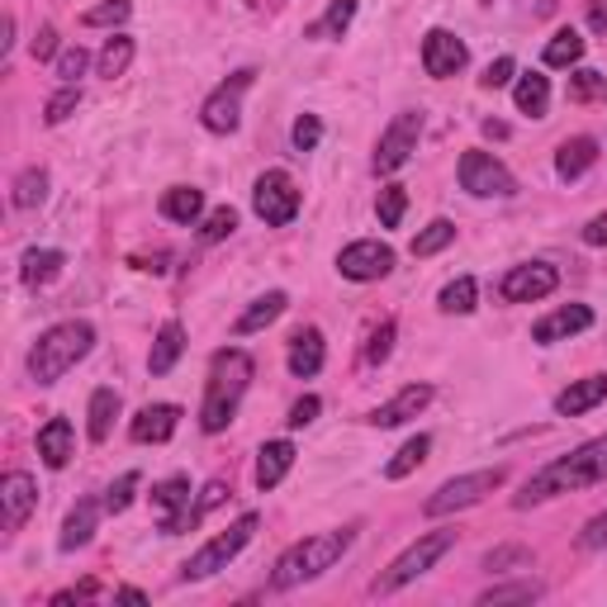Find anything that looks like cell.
Returning <instances> with one entry per match:
<instances>
[{
  "mask_svg": "<svg viewBox=\"0 0 607 607\" xmlns=\"http://www.w3.org/2000/svg\"><path fill=\"white\" fill-rule=\"evenodd\" d=\"M588 28L607 34V0H588Z\"/></svg>",
  "mask_w": 607,
  "mask_h": 607,
  "instance_id": "cell-56",
  "label": "cell"
},
{
  "mask_svg": "<svg viewBox=\"0 0 607 607\" xmlns=\"http://www.w3.org/2000/svg\"><path fill=\"white\" fill-rule=\"evenodd\" d=\"M432 394H437L432 385H409V389H399V394L389 399V403H380V409H370V413H366V423H370V427H403L409 417H417V413L427 409Z\"/></svg>",
  "mask_w": 607,
  "mask_h": 607,
  "instance_id": "cell-18",
  "label": "cell"
},
{
  "mask_svg": "<svg viewBox=\"0 0 607 607\" xmlns=\"http://www.w3.org/2000/svg\"><path fill=\"white\" fill-rule=\"evenodd\" d=\"M252 356L242 352V346H224V352H214L209 360V380H205V403H199V427L209 432H224L228 423L238 417V403L242 394L252 389Z\"/></svg>",
  "mask_w": 607,
  "mask_h": 607,
  "instance_id": "cell-2",
  "label": "cell"
},
{
  "mask_svg": "<svg viewBox=\"0 0 607 607\" xmlns=\"http://www.w3.org/2000/svg\"><path fill=\"white\" fill-rule=\"evenodd\" d=\"M290 375H299V380H313L318 370H323V360H328V346H323V332L318 328H299L295 337H290Z\"/></svg>",
  "mask_w": 607,
  "mask_h": 607,
  "instance_id": "cell-21",
  "label": "cell"
},
{
  "mask_svg": "<svg viewBox=\"0 0 607 607\" xmlns=\"http://www.w3.org/2000/svg\"><path fill=\"white\" fill-rule=\"evenodd\" d=\"M85 67H91V53H85L81 43H77V48H62V53H57V77H62V85H77Z\"/></svg>",
  "mask_w": 607,
  "mask_h": 607,
  "instance_id": "cell-47",
  "label": "cell"
},
{
  "mask_svg": "<svg viewBox=\"0 0 607 607\" xmlns=\"http://www.w3.org/2000/svg\"><path fill=\"white\" fill-rule=\"evenodd\" d=\"M607 399V375H584V380H574L570 389H560L556 394V413L560 417H580L588 409H598Z\"/></svg>",
  "mask_w": 607,
  "mask_h": 607,
  "instance_id": "cell-22",
  "label": "cell"
},
{
  "mask_svg": "<svg viewBox=\"0 0 607 607\" xmlns=\"http://www.w3.org/2000/svg\"><path fill=\"white\" fill-rule=\"evenodd\" d=\"M290 142H295V152H313L318 142H323V124H318V114H299L295 128H290Z\"/></svg>",
  "mask_w": 607,
  "mask_h": 607,
  "instance_id": "cell-48",
  "label": "cell"
},
{
  "mask_svg": "<svg viewBox=\"0 0 607 607\" xmlns=\"http://www.w3.org/2000/svg\"><path fill=\"white\" fill-rule=\"evenodd\" d=\"M584 242H588V248H607V214H598V219H588Z\"/></svg>",
  "mask_w": 607,
  "mask_h": 607,
  "instance_id": "cell-55",
  "label": "cell"
},
{
  "mask_svg": "<svg viewBox=\"0 0 607 607\" xmlns=\"http://www.w3.org/2000/svg\"><path fill=\"white\" fill-rule=\"evenodd\" d=\"M28 53H34V62H48V57H57V28L53 24H43L34 43H28Z\"/></svg>",
  "mask_w": 607,
  "mask_h": 607,
  "instance_id": "cell-54",
  "label": "cell"
},
{
  "mask_svg": "<svg viewBox=\"0 0 607 607\" xmlns=\"http://www.w3.org/2000/svg\"><path fill=\"white\" fill-rule=\"evenodd\" d=\"M233 228H238V209L233 205H219L205 219V228H199V238H205V242H224V238H233Z\"/></svg>",
  "mask_w": 607,
  "mask_h": 607,
  "instance_id": "cell-46",
  "label": "cell"
},
{
  "mask_svg": "<svg viewBox=\"0 0 607 607\" xmlns=\"http://www.w3.org/2000/svg\"><path fill=\"white\" fill-rule=\"evenodd\" d=\"M256 81V71H233L219 91H214L205 105H199V124L209 128V134H238L242 124V95H248V85Z\"/></svg>",
  "mask_w": 607,
  "mask_h": 607,
  "instance_id": "cell-11",
  "label": "cell"
},
{
  "mask_svg": "<svg viewBox=\"0 0 607 607\" xmlns=\"http://www.w3.org/2000/svg\"><path fill=\"white\" fill-rule=\"evenodd\" d=\"M14 48V14H5V38H0V57H10Z\"/></svg>",
  "mask_w": 607,
  "mask_h": 607,
  "instance_id": "cell-57",
  "label": "cell"
},
{
  "mask_svg": "<svg viewBox=\"0 0 607 607\" xmlns=\"http://www.w3.org/2000/svg\"><path fill=\"white\" fill-rule=\"evenodd\" d=\"M252 209L266 228H285L299 214V185L290 171H262L252 185Z\"/></svg>",
  "mask_w": 607,
  "mask_h": 607,
  "instance_id": "cell-8",
  "label": "cell"
},
{
  "mask_svg": "<svg viewBox=\"0 0 607 607\" xmlns=\"http://www.w3.org/2000/svg\"><path fill=\"white\" fill-rule=\"evenodd\" d=\"M285 309H290V295H285V290H271V295H262V299H252V309L238 313L233 332H238V337H248V332H262V328L276 323Z\"/></svg>",
  "mask_w": 607,
  "mask_h": 607,
  "instance_id": "cell-25",
  "label": "cell"
},
{
  "mask_svg": "<svg viewBox=\"0 0 607 607\" xmlns=\"http://www.w3.org/2000/svg\"><path fill=\"white\" fill-rule=\"evenodd\" d=\"M466 62H470V48L451 34V28H427V38H423V67H427V77L446 81V77H456V71L466 67Z\"/></svg>",
  "mask_w": 607,
  "mask_h": 607,
  "instance_id": "cell-16",
  "label": "cell"
},
{
  "mask_svg": "<svg viewBox=\"0 0 607 607\" xmlns=\"http://www.w3.org/2000/svg\"><path fill=\"white\" fill-rule=\"evenodd\" d=\"M77 105H81V85H62L48 105H43V124L48 128H57V124H67L71 114H77Z\"/></svg>",
  "mask_w": 607,
  "mask_h": 607,
  "instance_id": "cell-42",
  "label": "cell"
},
{
  "mask_svg": "<svg viewBox=\"0 0 607 607\" xmlns=\"http://www.w3.org/2000/svg\"><path fill=\"white\" fill-rule=\"evenodd\" d=\"M456 537H460L456 527H437V531H423V537H417V541L409 546V551L389 560V570H380V574H375L370 594H375V598H389V594H399V588H409L413 580H423V574H427V570L437 565V560H442V556H446V551H451V546H456Z\"/></svg>",
  "mask_w": 607,
  "mask_h": 607,
  "instance_id": "cell-5",
  "label": "cell"
},
{
  "mask_svg": "<svg viewBox=\"0 0 607 607\" xmlns=\"http://www.w3.org/2000/svg\"><path fill=\"white\" fill-rule=\"evenodd\" d=\"M134 38H128V34H114L110 43H105V48H100V57H95V67H100V77H124V71H128V62H134Z\"/></svg>",
  "mask_w": 607,
  "mask_h": 607,
  "instance_id": "cell-35",
  "label": "cell"
},
{
  "mask_svg": "<svg viewBox=\"0 0 607 607\" xmlns=\"http://www.w3.org/2000/svg\"><path fill=\"white\" fill-rule=\"evenodd\" d=\"M460 191H470L474 199H508L517 191V181L494 152L470 148L466 157H460Z\"/></svg>",
  "mask_w": 607,
  "mask_h": 607,
  "instance_id": "cell-9",
  "label": "cell"
},
{
  "mask_svg": "<svg viewBox=\"0 0 607 607\" xmlns=\"http://www.w3.org/2000/svg\"><path fill=\"white\" fill-rule=\"evenodd\" d=\"M91 423H85V432H91V442H105L114 432V417H119V394L114 389H95L91 394Z\"/></svg>",
  "mask_w": 607,
  "mask_h": 607,
  "instance_id": "cell-32",
  "label": "cell"
},
{
  "mask_svg": "<svg viewBox=\"0 0 607 607\" xmlns=\"http://www.w3.org/2000/svg\"><path fill=\"white\" fill-rule=\"evenodd\" d=\"M181 352H185V328L176 323V318H167V323L157 328V342H152V352H148V370L152 375H167L181 360Z\"/></svg>",
  "mask_w": 607,
  "mask_h": 607,
  "instance_id": "cell-27",
  "label": "cell"
},
{
  "mask_svg": "<svg viewBox=\"0 0 607 607\" xmlns=\"http://www.w3.org/2000/svg\"><path fill=\"white\" fill-rule=\"evenodd\" d=\"M417 138H423V114L399 110L394 119H389V128L380 134V142H375V171L389 176V171L409 167V157L417 152Z\"/></svg>",
  "mask_w": 607,
  "mask_h": 607,
  "instance_id": "cell-10",
  "label": "cell"
},
{
  "mask_svg": "<svg viewBox=\"0 0 607 607\" xmlns=\"http://www.w3.org/2000/svg\"><path fill=\"white\" fill-rule=\"evenodd\" d=\"M513 100L523 114H531V119H546V110H551V81H546L541 71H527V77H517Z\"/></svg>",
  "mask_w": 607,
  "mask_h": 607,
  "instance_id": "cell-29",
  "label": "cell"
},
{
  "mask_svg": "<svg viewBox=\"0 0 607 607\" xmlns=\"http://www.w3.org/2000/svg\"><path fill=\"white\" fill-rule=\"evenodd\" d=\"M95 527H100V503H95V499H81L77 508L67 513V523H62V537H57V546H62V551H81V546H91Z\"/></svg>",
  "mask_w": 607,
  "mask_h": 607,
  "instance_id": "cell-24",
  "label": "cell"
},
{
  "mask_svg": "<svg viewBox=\"0 0 607 607\" xmlns=\"http://www.w3.org/2000/svg\"><path fill=\"white\" fill-rule=\"evenodd\" d=\"M128 14H134V0H100V5H91L81 14L85 28H105V24H124Z\"/></svg>",
  "mask_w": 607,
  "mask_h": 607,
  "instance_id": "cell-41",
  "label": "cell"
},
{
  "mask_svg": "<svg viewBox=\"0 0 607 607\" xmlns=\"http://www.w3.org/2000/svg\"><path fill=\"white\" fill-rule=\"evenodd\" d=\"M38 456L48 470H62L71 456H77V432H71L67 417H48V423L38 427Z\"/></svg>",
  "mask_w": 607,
  "mask_h": 607,
  "instance_id": "cell-20",
  "label": "cell"
},
{
  "mask_svg": "<svg viewBox=\"0 0 607 607\" xmlns=\"http://www.w3.org/2000/svg\"><path fill=\"white\" fill-rule=\"evenodd\" d=\"M138 484H142L138 470L119 474V480L110 484V494H105V513H128V503H134V494H138Z\"/></svg>",
  "mask_w": 607,
  "mask_h": 607,
  "instance_id": "cell-45",
  "label": "cell"
},
{
  "mask_svg": "<svg viewBox=\"0 0 607 607\" xmlns=\"http://www.w3.org/2000/svg\"><path fill=\"white\" fill-rule=\"evenodd\" d=\"M580 57H584V38H580V28H556V38L546 43L541 62H546V67H574Z\"/></svg>",
  "mask_w": 607,
  "mask_h": 607,
  "instance_id": "cell-34",
  "label": "cell"
},
{
  "mask_svg": "<svg viewBox=\"0 0 607 607\" xmlns=\"http://www.w3.org/2000/svg\"><path fill=\"white\" fill-rule=\"evenodd\" d=\"M318 413H323V399H318V394H304L295 409H290V417H285V423H290V427H309Z\"/></svg>",
  "mask_w": 607,
  "mask_h": 607,
  "instance_id": "cell-52",
  "label": "cell"
},
{
  "mask_svg": "<svg viewBox=\"0 0 607 607\" xmlns=\"http://www.w3.org/2000/svg\"><path fill=\"white\" fill-rule=\"evenodd\" d=\"M176 427H181L176 403H148V409L128 423V437H134L138 446H162V442L176 437Z\"/></svg>",
  "mask_w": 607,
  "mask_h": 607,
  "instance_id": "cell-19",
  "label": "cell"
},
{
  "mask_svg": "<svg viewBox=\"0 0 607 607\" xmlns=\"http://www.w3.org/2000/svg\"><path fill=\"white\" fill-rule=\"evenodd\" d=\"M256 527H262V517H256V513H242L233 527L219 531V537L205 541L191 560H185V565H181V580H185V584H199V580H209V574L228 570V560H238L242 551H248V541L256 537Z\"/></svg>",
  "mask_w": 607,
  "mask_h": 607,
  "instance_id": "cell-6",
  "label": "cell"
},
{
  "mask_svg": "<svg viewBox=\"0 0 607 607\" xmlns=\"http://www.w3.org/2000/svg\"><path fill=\"white\" fill-rule=\"evenodd\" d=\"M228 499V484L224 480H209L205 489H199V499H195V517H205V513H214L219 503Z\"/></svg>",
  "mask_w": 607,
  "mask_h": 607,
  "instance_id": "cell-53",
  "label": "cell"
},
{
  "mask_svg": "<svg viewBox=\"0 0 607 607\" xmlns=\"http://www.w3.org/2000/svg\"><path fill=\"white\" fill-rule=\"evenodd\" d=\"M513 565H531V551L527 546H503V551H489L484 556V570L494 574V570H513Z\"/></svg>",
  "mask_w": 607,
  "mask_h": 607,
  "instance_id": "cell-49",
  "label": "cell"
},
{
  "mask_svg": "<svg viewBox=\"0 0 607 607\" xmlns=\"http://www.w3.org/2000/svg\"><path fill=\"white\" fill-rule=\"evenodd\" d=\"M10 199H14V209H38L43 199H48V171H43V167H24L20 176H14Z\"/></svg>",
  "mask_w": 607,
  "mask_h": 607,
  "instance_id": "cell-33",
  "label": "cell"
},
{
  "mask_svg": "<svg viewBox=\"0 0 607 607\" xmlns=\"http://www.w3.org/2000/svg\"><path fill=\"white\" fill-rule=\"evenodd\" d=\"M114 598H124V603H148V594H142V588H119Z\"/></svg>",
  "mask_w": 607,
  "mask_h": 607,
  "instance_id": "cell-59",
  "label": "cell"
},
{
  "mask_svg": "<svg viewBox=\"0 0 607 607\" xmlns=\"http://www.w3.org/2000/svg\"><path fill=\"white\" fill-rule=\"evenodd\" d=\"M556 285H560V271L551 262H523L499 280V295L508 304H537L546 295H556Z\"/></svg>",
  "mask_w": 607,
  "mask_h": 607,
  "instance_id": "cell-14",
  "label": "cell"
},
{
  "mask_svg": "<svg viewBox=\"0 0 607 607\" xmlns=\"http://www.w3.org/2000/svg\"><path fill=\"white\" fill-rule=\"evenodd\" d=\"M352 541H356V527L318 531V537L295 541L290 551L276 560V570H271V588H276V594H285V588H299V584L318 580V574H328L346 551H352Z\"/></svg>",
  "mask_w": 607,
  "mask_h": 607,
  "instance_id": "cell-3",
  "label": "cell"
},
{
  "mask_svg": "<svg viewBox=\"0 0 607 607\" xmlns=\"http://www.w3.org/2000/svg\"><path fill=\"white\" fill-rule=\"evenodd\" d=\"M580 551H607V508L584 523V531H580Z\"/></svg>",
  "mask_w": 607,
  "mask_h": 607,
  "instance_id": "cell-50",
  "label": "cell"
},
{
  "mask_svg": "<svg viewBox=\"0 0 607 607\" xmlns=\"http://www.w3.org/2000/svg\"><path fill=\"white\" fill-rule=\"evenodd\" d=\"M38 508V484H34V474H24V470H10L5 480H0V527H5V537H14L28 517H34Z\"/></svg>",
  "mask_w": 607,
  "mask_h": 607,
  "instance_id": "cell-15",
  "label": "cell"
},
{
  "mask_svg": "<svg viewBox=\"0 0 607 607\" xmlns=\"http://www.w3.org/2000/svg\"><path fill=\"white\" fill-rule=\"evenodd\" d=\"M337 271H342V280H356V285L385 280L389 271H394V248L380 238H360L352 248L337 252Z\"/></svg>",
  "mask_w": 607,
  "mask_h": 607,
  "instance_id": "cell-12",
  "label": "cell"
},
{
  "mask_svg": "<svg viewBox=\"0 0 607 607\" xmlns=\"http://www.w3.org/2000/svg\"><path fill=\"white\" fill-rule=\"evenodd\" d=\"M451 242H456V224H451V219H432L423 233L413 238L409 252H413V256H437L442 248H451Z\"/></svg>",
  "mask_w": 607,
  "mask_h": 607,
  "instance_id": "cell-39",
  "label": "cell"
},
{
  "mask_svg": "<svg viewBox=\"0 0 607 607\" xmlns=\"http://www.w3.org/2000/svg\"><path fill=\"white\" fill-rule=\"evenodd\" d=\"M199 214H205V195L195 191V185H171L162 195V219L171 224H199Z\"/></svg>",
  "mask_w": 607,
  "mask_h": 607,
  "instance_id": "cell-30",
  "label": "cell"
},
{
  "mask_svg": "<svg viewBox=\"0 0 607 607\" xmlns=\"http://www.w3.org/2000/svg\"><path fill=\"white\" fill-rule=\"evenodd\" d=\"M352 20H356V0H332L323 20L309 28V38H342L352 28Z\"/></svg>",
  "mask_w": 607,
  "mask_h": 607,
  "instance_id": "cell-38",
  "label": "cell"
},
{
  "mask_svg": "<svg viewBox=\"0 0 607 607\" xmlns=\"http://www.w3.org/2000/svg\"><path fill=\"white\" fill-rule=\"evenodd\" d=\"M474 276H456L446 290L437 295V304H442V313H474Z\"/></svg>",
  "mask_w": 607,
  "mask_h": 607,
  "instance_id": "cell-40",
  "label": "cell"
},
{
  "mask_svg": "<svg viewBox=\"0 0 607 607\" xmlns=\"http://www.w3.org/2000/svg\"><path fill=\"white\" fill-rule=\"evenodd\" d=\"M513 77H517V62H513V57H499V62H489V67H484L480 85H484V91H503V85H508Z\"/></svg>",
  "mask_w": 607,
  "mask_h": 607,
  "instance_id": "cell-51",
  "label": "cell"
},
{
  "mask_svg": "<svg viewBox=\"0 0 607 607\" xmlns=\"http://www.w3.org/2000/svg\"><path fill=\"white\" fill-rule=\"evenodd\" d=\"M427 451H432V437H427V432H417V437H409V442H403L399 451H394V460L385 466V480H409V474L427 460Z\"/></svg>",
  "mask_w": 607,
  "mask_h": 607,
  "instance_id": "cell-31",
  "label": "cell"
},
{
  "mask_svg": "<svg viewBox=\"0 0 607 607\" xmlns=\"http://www.w3.org/2000/svg\"><path fill=\"white\" fill-rule=\"evenodd\" d=\"M91 346H95V328L85 323V318L57 323L28 346V375H34L38 385H57L67 370H77L81 360L91 356Z\"/></svg>",
  "mask_w": 607,
  "mask_h": 607,
  "instance_id": "cell-4",
  "label": "cell"
},
{
  "mask_svg": "<svg viewBox=\"0 0 607 607\" xmlns=\"http://www.w3.org/2000/svg\"><path fill=\"white\" fill-rule=\"evenodd\" d=\"M394 337H399L394 318H385L380 328H370V342H366V366H385L389 352H394Z\"/></svg>",
  "mask_w": 607,
  "mask_h": 607,
  "instance_id": "cell-44",
  "label": "cell"
},
{
  "mask_svg": "<svg viewBox=\"0 0 607 607\" xmlns=\"http://www.w3.org/2000/svg\"><path fill=\"white\" fill-rule=\"evenodd\" d=\"M594 162H598V142L594 138H570V142H560V152H556V176L580 181Z\"/></svg>",
  "mask_w": 607,
  "mask_h": 607,
  "instance_id": "cell-28",
  "label": "cell"
},
{
  "mask_svg": "<svg viewBox=\"0 0 607 607\" xmlns=\"http://www.w3.org/2000/svg\"><path fill=\"white\" fill-rule=\"evenodd\" d=\"M295 442H266L262 446V451H256V489H276L280 480H285V474H290L295 470Z\"/></svg>",
  "mask_w": 607,
  "mask_h": 607,
  "instance_id": "cell-23",
  "label": "cell"
},
{
  "mask_svg": "<svg viewBox=\"0 0 607 607\" xmlns=\"http://www.w3.org/2000/svg\"><path fill=\"white\" fill-rule=\"evenodd\" d=\"M603 480H607V437H594L574 446L570 456H556L551 466H541L523 484V494H513V508H537V503H551L560 494H574V489H588Z\"/></svg>",
  "mask_w": 607,
  "mask_h": 607,
  "instance_id": "cell-1",
  "label": "cell"
},
{
  "mask_svg": "<svg viewBox=\"0 0 607 607\" xmlns=\"http://www.w3.org/2000/svg\"><path fill=\"white\" fill-rule=\"evenodd\" d=\"M588 328H594V309H588V304H565V309H556V313H546L531 323V342L556 346V342L574 337V332H588Z\"/></svg>",
  "mask_w": 607,
  "mask_h": 607,
  "instance_id": "cell-17",
  "label": "cell"
},
{
  "mask_svg": "<svg viewBox=\"0 0 607 607\" xmlns=\"http://www.w3.org/2000/svg\"><path fill=\"white\" fill-rule=\"evenodd\" d=\"M403 209H409V191L403 185H385L380 199H375V214H380L385 228H399L403 224Z\"/></svg>",
  "mask_w": 607,
  "mask_h": 607,
  "instance_id": "cell-43",
  "label": "cell"
},
{
  "mask_svg": "<svg viewBox=\"0 0 607 607\" xmlns=\"http://www.w3.org/2000/svg\"><path fill=\"white\" fill-rule=\"evenodd\" d=\"M570 100L574 105H598V100H607V77L594 67H574L570 71Z\"/></svg>",
  "mask_w": 607,
  "mask_h": 607,
  "instance_id": "cell-36",
  "label": "cell"
},
{
  "mask_svg": "<svg viewBox=\"0 0 607 607\" xmlns=\"http://www.w3.org/2000/svg\"><path fill=\"white\" fill-rule=\"evenodd\" d=\"M484 134H489V138H508V124H499V119H484Z\"/></svg>",
  "mask_w": 607,
  "mask_h": 607,
  "instance_id": "cell-58",
  "label": "cell"
},
{
  "mask_svg": "<svg viewBox=\"0 0 607 607\" xmlns=\"http://www.w3.org/2000/svg\"><path fill=\"white\" fill-rule=\"evenodd\" d=\"M152 508L162 513V531L167 537H181V531H191L199 517H195V503H191V480L185 474H171L152 489Z\"/></svg>",
  "mask_w": 607,
  "mask_h": 607,
  "instance_id": "cell-13",
  "label": "cell"
},
{
  "mask_svg": "<svg viewBox=\"0 0 607 607\" xmlns=\"http://www.w3.org/2000/svg\"><path fill=\"white\" fill-rule=\"evenodd\" d=\"M508 480V470L494 466V470H470V474H456V480H446L437 494L423 503L427 517H446V513H460V508H474V503H484L494 489H503Z\"/></svg>",
  "mask_w": 607,
  "mask_h": 607,
  "instance_id": "cell-7",
  "label": "cell"
},
{
  "mask_svg": "<svg viewBox=\"0 0 607 607\" xmlns=\"http://www.w3.org/2000/svg\"><path fill=\"white\" fill-rule=\"evenodd\" d=\"M546 588L537 580H517V584H494L480 594V607H503V603H537Z\"/></svg>",
  "mask_w": 607,
  "mask_h": 607,
  "instance_id": "cell-37",
  "label": "cell"
},
{
  "mask_svg": "<svg viewBox=\"0 0 607 607\" xmlns=\"http://www.w3.org/2000/svg\"><path fill=\"white\" fill-rule=\"evenodd\" d=\"M62 266H67V256L57 248H34V252H24V262H20V280L28 290H38V285H53L62 276Z\"/></svg>",
  "mask_w": 607,
  "mask_h": 607,
  "instance_id": "cell-26",
  "label": "cell"
}]
</instances>
